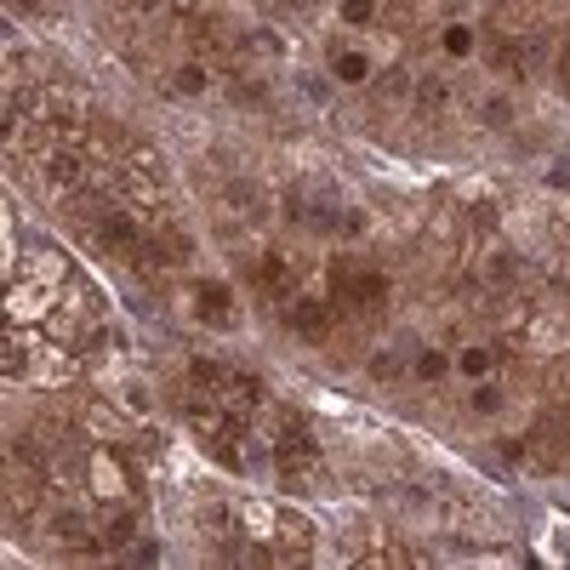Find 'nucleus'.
<instances>
[{"label":"nucleus","instance_id":"obj_12","mask_svg":"<svg viewBox=\"0 0 570 570\" xmlns=\"http://www.w3.org/2000/svg\"><path fill=\"white\" fill-rule=\"evenodd\" d=\"M69 383H80V360L63 343H46L35 365V389H69Z\"/></svg>","mask_w":570,"mask_h":570},{"label":"nucleus","instance_id":"obj_28","mask_svg":"<svg viewBox=\"0 0 570 570\" xmlns=\"http://www.w3.org/2000/svg\"><path fill=\"white\" fill-rule=\"evenodd\" d=\"M371 376H376V383H389V376H400V365H394L389 354H376V360H371Z\"/></svg>","mask_w":570,"mask_h":570},{"label":"nucleus","instance_id":"obj_1","mask_svg":"<svg viewBox=\"0 0 570 570\" xmlns=\"http://www.w3.org/2000/svg\"><path fill=\"white\" fill-rule=\"evenodd\" d=\"M268 445H274V473H279V485L297 491V485H308V480H320V473H325L314 434L303 428V416H292V411H279V428L268 434Z\"/></svg>","mask_w":570,"mask_h":570},{"label":"nucleus","instance_id":"obj_27","mask_svg":"<svg viewBox=\"0 0 570 570\" xmlns=\"http://www.w3.org/2000/svg\"><path fill=\"white\" fill-rule=\"evenodd\" d=\"M553 86L570 98V40H559V52H553Z\"/></svg>","mask_w":570,"mask_h":570},{"label":"nucleus","instance_id":"obj_3","mask_svg":"<svg viewBox=\"0 0 570 570\" xmlns=\"http://www.w3.org/2000/svg\"><path fill=\"white\" fill-rule=\"evenodd\" d=\"M246 274H252V292H257L268 308H285L292 297H303V268L285 257V252H257Z\"/></svg>","mask_w":570,"mask_h":570},{"label":"nucleus","instance_id":"obj_4","mask_svg":"<svg viewBox=\"0 0 570 570\" xmlns=\"http://www.w3.org/2000/svg\"><path fill=\"white\" fill-rule=\"evenodd\" d=\"M188 320L206 331H234L240 325V297H234L228 279H195L188 285Z\"/></svg>","mask_w":570,"mask_h":570},{"label":"nucleus","instance_id":"obj_22","mask_svg":"<svg viewBox=\"0 0 570 570\" xmlns=\"http://www.w3.org/2000/svg\"><path fill=\"white\" fill-rule=\"evenodd\" d=\"M491 69H497V75H508V80H519V75H525V46H519L513 35H508V40H497V46H491Z\"/></svg>","mask_w":570,"mask_h":570},{"label":"nucleus","instance_id":"obj_29","mask_svg":"<svg viewBox=\"0 0 570 570\" xmlns=\"http://www.w3.org/2000/svg\"><path fill=\"white\" fill-rule=\"evenodd\" d=\"M46 0H12V12H40Z\"/></svg>","mask_w":570,"mask_h":570},{"label":"nucleus","instance_id":"obj_19","mask_svg":"<svg viewBox=\"0 0 570 570\" xmlns=\"http://www.w3.org/2000/svg\"><path fill=\"white\" fill-rule=\"evenodd\" d=\"M115 400H120L131 416H149V411H155V389H149V376H120V383H115Z\"/></svg>","mask_w":570,"mask_h":570},{"label":"nucleus","instance_id":"obj_13","mask_svg":"<svg viewBox=\"0 0 570 570\" xmlns=\"http://www.w3.org/2000/svg\"><path fill=\"white\" fill-rule=\"evenodd\" d=\"M240 531L252 537V542H279V531H285V502H240Z\"/></svg>","mask_w":570,"mask_h":570},{"label":"nucleus","instance_id":"obj_23","mask_svg":"<svg viewBox=\"0 0 570 570\" xmlns=\"http://www.w3.org/2000/svg\"><path fill=\"white\" fill-rule=\"evenodd\" d=\"M411 376H416V383H445V376H451V354L445 348H422L411 360Z\"/></svg>","mask_w":570,"mask_h":570},{"label":"nucleus","instance_id":"obj_26","mask_svg":"<svg viewBox=\"0 0 570 570\" xmlns=\"http://www.w3.org/2000/svg\"><path fill=\"white\" fill-rule=\"evenodd\" d=\"M365 228H371V212L365 206H343L337 212V234H343V240H360Z\"/></svg>","mask_w":570,"mask_h":570},{"label":"nucleus","instance_id":"obj_18","mask_svg":"<svg viewBox=\"0 0 570 570\" xmlns=\"http://www.w3.org/2000/svg\"><path fill=\"white\" fill-rule=\"evenodd\" d=\"M416 109H422V115L451 109V80H445V75H434V69L416 75Z\"/></svg>","mask_w":570,"mask_h":570},{"label":"nucleus","instance_id":"obj_20","mask_svg":"<svg viewBox=\"0 0 570 570\" xmlns=\"http://www.w3.org/2000/svg\"><path fill=\"white\" fill-rule=\"evenodd\" d=\"M376 18H383V0H337V23L354 35H365Z\"/></svg>","mask_w":570,"mask_h":570},{"label":"nucleus","instance_id":"obj_17","mask_svg":"<svg viewBox=\"0 0 570 570\" xmlns=\"http://www.w3.org/2000/svg\"><path fill=\"white\" fill-rule=\"evenodd\" d=\"M473 52H480V29H473L468 18H445V23H440V58L468 63Z\"/></svg>","mask_w":570,"mask_h":570},{"label":"nucleus","instance_id":"obj_6","mask_svg":"<svg viewBox=\"0 0 570 570\" xmlns=\"http://www.w3.org/2000/svg\"><path fill=\"white\" fill-rule=\"evenodd\" d=\"M86 485H91V497H98V502H126L131 473H126V462L109 451V440L91 445V456H86Z\"/></svg>","mask_w":570,"mask_h":570},{"label":"nucleus","instance_id":"obj_7","mask_svg":"<svg viewBox=\"0 0 570 570\" xmlns=\"http://www.w3.org/2000/svg\"><path fill=\"white\" fill-rule=\"evenodd\" d=\"M285 325H292L303 343H331V331H337V303H325V297H292V303H285Z\"/></svg>","mask_w":570,"mask_h":570},{"label":"nucleus","instance_id":"obj_25","mask_svg":"<svg viewBox=\"0 0 570 570\" xmlns=\"http://www.w3.org/2000/svg\"><path fill=\"white\" fill-rule=\"evenodd\" d=\"M519 115H513V104L502 98V91H491V98L480 104V126H491V131H508Z\"/></svg>","mask_w":570,"mask_h":570},{"label":"nucleus","instance_id":"obj_8","mask_svg":"<svg viewBox=\"0 0 570 570\" xmlns=\"http://www.w3.org/2000/svg\"><path fill=\"white\" fill-rule=\"evenodd\" d=\"M325 75H331V86H371V80H376V58H371V46H365V40H343V46H331V52H325Z\"/></svg>","mask_w":570,"mask_h":570},{"label":"nucleus","instance_id":"obj_16","mask_svg":"<svg viewBox=\"0 0 570 570\" xmlns=\"http://www.w3.org/2000/svg\"><path fill=\"white\" fill-rule=\"evenodd\" d=\"M126 405L120 400H91V405H80V422L91 428L98 440H126Z\"/></svg>","mask_w":570,"mask_h":570},{"label":"nucleus","instance_id":"obj_11","mask_svg":"<svg viewBox=\"0 0 570 570\" xmlns=\"http://www.w3.org/2000/svg\"><path fill=\"white\" fill-rule=\"evenodd\" d=\"M502 343H462L451 354V376H462V383H491V376H502Z\"/></svg>","mask_w":570,"mask_h":570},{"label":"nucleus","instance_id":"obj_30","mask_svg":"<svg viewBox=\"0 0 570 570\" xmlns=\"http://www.w3.org/2000/svg\"><path fill=\"white\" fill-rule=\"evenodd\" d=\"M445 7H451V18H462V7H468V0H445Z\"/></svg>","mask_w":570,"mask_h":570},{"label":"nucleus","instance_id":"obj_9","mask_svg":"<svg viewBox=\"0 0 570 570\" xmlns=\"http://www.w3.org/2000/svg\"><path fill=\"white\" fill-rule=\"evenodd\" d=\"M40 348H46V337H35V325H12L7 331V383L12 389H35V365H40Z\"/></svg>","mask_w":570,"mask_h":570},{"label":"nucleus","instance_id":"obj_2","mask_svg":"<svg viewBox=\"0 0 570 570\" xmlns=\"http://www.w3.org/2000/svg\"><path fill=\"white\" fill-rule=\"evenodd\" d=\"M331 303L360 308V314H383L389 308V274H376L371 263H331Z\"/></svg>","mask_w":570,"mask_h":570},{"label":"nucleus","instance_id":"obj_5","mask_svg":"<svg viewBox=\"0 0 570 570\" xmlns=\"http://www.w3.org/2000/svg\"><path fill=\"white\" fill-rule=\"evenodd\" d=\"M58 285H40V279H12V292H7V325H46L58 314Z\"/></svg>","mask_w":570,"mask_h":570},{"label":"nucleus","instance_id":"obj_24","mask_svg":"<svg viewBox=\"0 0 570 570\" xmlns=\"http://www.w3.org/2000/svg\"><path fill=\"white\" fill-rule=\"evenodd\" d=\"M513 263H519V257L497 246V252H485V257H480V279H485V285H513V274H519Z\"/></svg>","mask_w":570,"mask_h":570},{"label":"nucleus","instance_id":"obj_14","mask_svg":"<svg viewBox=\"0 0 570 570\" xmlns=\"http://www.w3.org/2000/svg\"><path fill=\"white\" fill-rule=\"evenodd\" d=\"M137 537H142V519H137L126 502H109L104 519H98V542H104L109 553H120V548H131Z\"/></svg>","mask_w":570,"mask_h":570},{"label":"nucleus","instance_id":"obj_21","mask_svg":"<svg viewBox=\"0 0 570 570\" xmlns=\"http://www.w3.org/2000/svg\"><path fill=\"white\" fill-rule=\"evenodd\" d=\"M502 405H508V394H502L497 376L491 383H468V411L473 416H502Z\"/></svg>","mask_w":570,"mask_h":570},{"label":"nucleus","instance_id":"obj_15","mask_svg":"<svg viewBox=\"0 0 570 570\" xmlns=\"http://www.w3.org/2000/svg\"><path fill=\"white\" fill-rule=\"evenodd\" d=\"M23 274L40 279V285H58V292L75 279V274H69V257H63L58 246H29V252H23Z\"/></svg>","mask_w":570,"mask_h":570},{"label":"nucleus","instance_id":"obj_10","mask_svg":"<svg viewBox=\"0 0 570 570\" xmlns=\"http://www.w3.org/2000/svg\"><path fill=\"white\" fill-rule=\"evenodd\" d=\"M212 86H217V75H212V63H200V58H183V63H171V69L160 75V91H166V98H177V104L212 98Z\"/></svg>","mask_w":570,"mask_h":570}]
</instances>
